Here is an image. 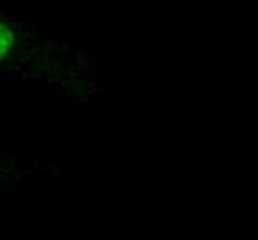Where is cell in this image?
I'll return each instance as SVG.
<instances>
[{
	"instance_id": "cell-1",
	"label": "cell",
	"mask_w": 258,
	"mask_h": 240,
	"mask_svg": "<svg viewBox=\"0 0 258 240\" xmlns=\"http://www.w3.org/2000/svg\"><path fill=\"white\" fill-rule=\"evenodd\" d=\"M11 43H13V33H11V30H9L6 24L0 22V59H2V57L9 52Z\"/></svg>"
}]
</instances>
